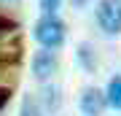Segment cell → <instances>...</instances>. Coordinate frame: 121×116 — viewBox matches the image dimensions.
<instances>
[{
    "label": "cell",
    "mask_w": 121,
    "mask_h": 116,
    "mask_svg": "<svg viewBox=\"0 0 121 116\" xmlns=\"http://www.w3.org/2000/svg\"><path fill=\"white\" fill-rule=\"evenodd\" d=\"M32 35H35V41L40 43V49H59L62 43H65L67 38V27H65V22H62L59 16H46V14H40V19L35 22V27H32Z\"/></svg>",
    "instance_id": "1"
},
{
    "label": "cell",
    "mask_w": 121,
    "mask_h": 116,
    "mask_svg": "<svg viewBox=\"0 0 121 116\" xmlns=\"http://www.w3.org/2000/svg\"><path fill=\"white\" fill-rule=\"evenodd\" d=\"M94 19L105 35H121V0H97Z\"/></svg>",
    "instance_id": "2"
},
{
    "label": "cell",
    "mask_w": 121,
    "mask_h": 116,
    "mask_svg": "<svg viewBox=\"0 0 121 116\" xmlns=\"http://www.w3.org/2000/svg\"><path fill=\"white\" fill-rule=\"evenodd\" d=\"M56 68H59V60H56V54L51 49H40V51H35L32 57V78L35 81H48Z\"/></svg>",
    "instance_id": "3"
},
{
    "label": "cell",
    "mask_w": 121,
    "mask_h": 116,
    "mask_svg": "<svg viewBox=\"0 0 121 116\" xmlns=\"http://www.w3.org/2000/svg\"><path fill=\"white\" fill-rule=\"evenodd\" d=\"M78 108H81L83 116H102V111L108 108V103H105V92L97 89V86H86V89L81 92Z\"/></svg>",
    "instance_id": "4"
},
{
    "label": "cell",
    "mask_w": 121,
    "mask_h": 116,
    "mask_svg": "<svg viewBox=\"0 0 121 116\" xmlns=\"http://www.w3.org/2000/svg\"><path fill=\"white\" fill-rule=\"evenodd\" d=\"M40 95H43V97H38V100H40V105H43L46 113H56V111H59L62 95H59V86H56V84H46Z\"/></svg>",
    "instance_id": "5"
},
{
    "label": "cell",
    "mask_w": 121,
    "mask_h": 116,
    "mask_svg": "<svg viewBox=\"0 0 121 116\" xmlns=\"http://www.w3.org/2000/svg\"><path fill=\"white\" fill-rule=\"evenodd\" d=\"M19 116H46V111H43V105H40L38 95L24 92V97H22V108H19Z\"/></svg>",
    "instance_id": "6"
},
{
    "label": "cell",
    "mask_w": 121,
    "mask_h": 116,
    "mask_svg": "<svg viewBox=\"0 0 121 116\" xmlns=\"http://www.w3.org/2000/svg\"><path fill=\"white\" fill-rule=\"evenodd\" d=\"M105 103H108V108H113V111H121V76H113L108 81Z\"/></svg>",
    "instance_id": "7"
},
{
    "label": "cell",
    "mask_w": 121,
    "mask_h": 116,
    "mask_svg": "<svg viewBox=\"0 0 121 116\" xmlns=\"http://www.w3.org/2000/svg\"><path fill=\"white\" fill-rule=\"evenodd\" d=\"M78 62L86 68V73H94L97 70V57H94V49L89 43H78Z\"/></svg>",
    "instance_id": "8"
},
{
    "label": "cell",
    "mask_w": 121,
    "mask_h": 116,
    "mask_svg": "<svg viewBox=\"0 0 121 116\" xmlns=\"http://www.w3.org/2000/svg\"><path fill=\"white\" fill-rule=\"evenodd\" d=\"M59 8H62V0H40V14H46V16H56Z\"/></svg>",
    "instance_id": "9"
},
{
    "label": "cell",
    "mask_w": 121,
    "mask_h": 116,
    "mask_svg": "<svg viewBox=\"0 0 121 116\" xmlns=\"http://www.w3.org/2000/svg\"><path fill=\"white\" fill-rule=\"evenodd\" d=\"M19 30V24L13 19H8V16H0V38H5V35H11V32H16Z\"/></svg>",
    "instance_id": "10"
},
{
    "label": "cell",
    "mask_w": 121,
    "mask_h": 116,
    "mask_svg": "<svg viewBox=\"0 0 121 116\" xmlns=\"http://www.w3.org/2000/svg\"><path fill=\"white\" fill-rule=\"evenodd\" d=\"M11 95H13L11 86H0V108H5V105L11 103Z\"/></svg>",
    "instance_id": "11"
},
{
    "label": "cell",
    "mask_w": 121,
    "mask_h": 116,
    "mask_svg": "<svg viewBox=\"0 0 121 116\" xmlns=\"http://www.w3.org/2000/svg\"><path fill=\"white\" fill-rule=\"evenodd\" d=\"M86 3H89V0H70L73 8H86Z\"/></svg>",
    "instance_id": "12"
}]
</instances>
